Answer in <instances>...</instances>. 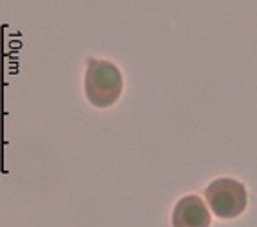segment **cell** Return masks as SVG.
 Here are the masks:
<instances>
[{"label": "cell", "instance_id": "cell-3", "mask_svg": "<svg viewBox=\"0 0 257 227\" xmlns=\"http://www.w3.org/2000/svg\"><path fill=\"white\" fill-rule=\"evenodd\" d=\"M172 225L174 227H208L210 214L203 200L196 195L185 196L176 204L172 213Z\"/></svg>", "mask_w": 257, "mask_h": 227}, {"label": "cell", "instance_id": "cell-1", "mask_svg": "<svg viewBox=\"0 0 257 227\" xmlns=\"http://www.w3.org/2000/svg\"><path fill=\"white\" fill-rule=\"evenodd\" d=\"M85 97L96 107H109L121 95L123 79L112 62L91 58L85 71Z\"/></svg>", "mask_w": 257, "mask_h": 227}, {"label": "cell", "instance_id": "cell-2", "mask_svg": "<svg viewBox=\"0 0 257 227\" xmlns=\"http://www.w3.org/2000/svg\"><path fill=\"white\" fill-rule=\"evenodd\" d=\"M207 200L216 216L228 220L246 209L248 195L243 184L234 178H217L207 187Z\"/></svg>", "mask_w": 257, "mask_h": 227}]
</instances>
